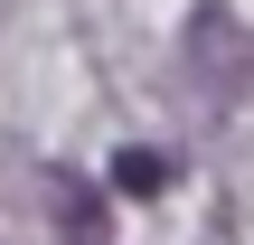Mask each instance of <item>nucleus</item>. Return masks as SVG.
Here are the masks:
<instances>
[{
  "label": "nucleus",
  "instance_id": "nucleus-1",
  "mask_svg": "<svg viewBox=\"0 0 254 245\" xmlns=\"http://www.w3.org/2000/svg\"><path fill=\"white\" fill-rule=\"evenodd\" d=\"M189 76H198V94H207V104H236V94H245V76H254V38L217 9V0L189 19Z\"/></svg>",
  "mask_w": 254,
  "mask_h": 245
},
{
  "label": "nucleus",
  "instance_id": "nucleus-2",
  "mask_svg": "<svg viewBox=\"0 0 254 245\" xmlns=\"http://www.w3.org/2000/svg\"><path fill=\"white\" fill-rule=\"evenodd\" d=\"M160 189H170V161L160 151H123L113 161V198H160Z\"/></svg>",
  "mask_w": 254,
  "mask_h": 245
},
{
  "label": "nucleus",
  "instance_id": "nucleus-3",
  "mask_svg": "<svg viewBox=\"0 0 254 245\" xmlns=\"http://www.w3.org/2000/svg\"><path fill=\"white\" fill-rule=\"evenodd\" d=\"M57 208L75 217V227H66V245H104V208H94V189H85V179H57Z\"/></svg>",
  "mask_w": 254,
  "mask_h": 245
}]
</instances>
